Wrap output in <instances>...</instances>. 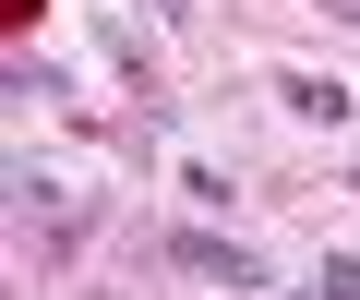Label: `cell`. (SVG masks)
I'll list each match as a JSON object with an SVG mask.
<instances>
[{"label":"cell","instance_id":"obj_1","mask_svg":"<svg viewBox=\"0 0 360 300\" xmlns=\"http://www.w3.org/2000/svg\"><path fill=\"white\" fill-rule=\"evenodd\" d=\"M13 228H25L37 264H72V240L96 228V193L72 169H49V157H13Z\"/></svg>","mask_w":360,"mask_h":300},{"label":"cell","instance_id":"obj_2","mask_svg":"<svg viewBox=\"0 0 360 300\" xmlns=\"http://www.w3.org/2000/svg\"><path fill=\"white\" fill-rule=\"evenodd\" d=\"M276 108H288L300 132H348V120H360V96H348L336 72H276Z\"/></svg>","mask_w":360,"mask_h":300},{"label":"cell","instance_id":"obj_3","mask_svg":"<svg viewBox=\"0 0 360 300\" xmlns=\"http://www.w3.org/2000/svg\"><path fill=\"white\" fill-rule=\"evenodd\" d=\"M168 264H180V276H217V288H276V276H264V252L205 240V228H193V240H168Z\"/></svg>","mask_w":360,"mask_h":300},{"label":"cell","instance_id":"obj_4","mask_svg":"<svg viewBox=\"0 0 360 300\" xmlns=\"http://www.w3.org/2000/svg\"><path fill=\"white\" fill-rule=\"evenodd\" d=\"M324 300H360V252H324V276H312Z\"/></svg>","mask_w":360,"mask_h":300},{"label":"cell","instance_id":"obj_5","mask_svg":"<svg viewBox=\"0 0 360 300\" xmlns=\"http://www.w3.org/2000/svg\"><path fill=\"white\" fill-rule=\"evenodd\" d=\"M193 13H205V0H156V25H193Z\"/></svg>","mask_w":360,"mask_h":300},{"label":"cell","instance_id":"obj_6","mask_svg":"<svg viewBox=\"0 0 360 300\" xmlns=\"http://www.w3.org/2000/svg\"><path fill=\"white\" fill-rule=\"evenodd\" d=\"M312 13H324V25H360V0H312Z\"/></svg>","mask_w":360,"mask_h":300},{"label":"cell","instance_id":"obj_7","mask_svg":"<svg viewBox=\"0 0 360 300\" xmlns=\"http://www.w3.org/2000/svg\"><path fill=\"white\" fill-rule=\"evenodd\" d=\"M348 193H360V169H348Z\"/></svg>","mask_w":360,"mask_h":300},{"label":"cell","instance_id":"obj_8","mask_svg":"<svg viewBox=\"0 0 360 300\" xmlns=\"http://www.w3.org/2000/svg\"><path fill=\"white\" fill-rule=\"evenodd\" d=\"M288 300H300V288H288Z\"/></svg>","mask_w":360,"mask_h":300}]
</instances>
